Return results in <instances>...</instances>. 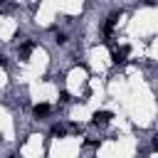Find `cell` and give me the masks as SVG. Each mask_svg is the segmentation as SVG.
<instances>
[{"mask_svg":"<svg viewBox=\"0 0 158 158\" xmlns=\"http://www.w3.org/2000/svg\"><path fill=\"white\" fill-rule=\"evenodd\" d=\"M126 57H128V47H121V49H114V52H111L114 64H123V62H126Z\"/></svg>","mask_w":158,"mask_h":158,"instance_id":"cell-1","label":"cell"},{"mask_svg":"<svg viewBox=\"0 0 158 158\" xmlns=\"http://www.w3.org/2000/svg\"><path fill=\"white\" fill-rule=\"evenodd\" d=\"M109 121H111V114H109V111H96V114H94V123H96V126H106Z\"/></svg>","mask_w":158,"mask_h":158,"instance_id":"cell-2","label":"cell"},{"mask_svg":"<svg viewBox=\"0 0 158 158\" xmlns=\"http://www.w3.org/2000/svg\"><path fill=\"white\" fill-rule=\"evenodd\" d=\"M32 49H35V44H32V42H22V44H20V57H22V59H27V57L32 54Z\"/></svg>","mask_w":158,"mask_h":158,"instance_id":"cell-3","label":"cell"},{"mask_svg":"<svg viewBox=\"0 0 158 158\" xmlns=\"http://www.w3.org/2000/svg\"><path fill=\"white\" fill-rule=\"evenodd\" d=\"M116 22H118V15H111V17L106 20V25H104V32H106V35H111V32H114V27H116Z\"/></svg>","mask_w":158,"mask_h":158,"instance_id":"cell-4","label":"cell"},{"mask_svg":"<svg viewBox=\"0 0 158 158\" xmlns=\"http://www.w3.org/2000/svg\"><path fill=\"white\" fill-rule=\"evenodd\" d=\"M49 111H52V109H49L47 104H37V106H35V116H49Z\"/></svg>","mask_w":158,"mask_h":158,"instance_id":"cell-5","label":"cell"},{"mask_svg":"<svg viewBox=\"0 0 158 158\" xmlns=\"http://www.w3.org/2000/svg\"><path fill=\"white\" fill-rule=\"evenodd\" d=\"M52 133H54V136H64V128H62V126H54Z\"/></svg>","mask_w":158,"mask_h":158,"instance_id":"cell-6","label":"cell"}]
</instances>
